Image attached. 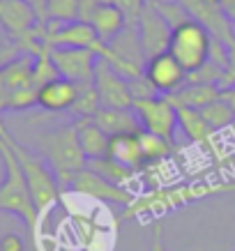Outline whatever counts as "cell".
Wrapping results in <instances>:
<instances>
[{
    "label": "cell",
    "instance_id": "cell-4",
    "mask_svg": "<svg viewBox=\"0 0 235 251\" xmlns=\"http://www.w3.org/2000/svg\"><path fill=\"white\" fill-rule=\"evenodd\" d=\"M9 143L14 148L16 159H19L23 173H26V180H28V187H30L35 207H37L39 217H42V214L49 212L60 201L62 187L58 182V177H55L53 168L49 166V161L39 152H35L32 148H28L23 141H19L12 131H9Z\"/></svg>",
    "mask_w": 235,
    "mask_h": 251
},
{
    "label": "cell",
    "instance_id": "cell-34",
    "mask_svg": "<svg viewBox=\"0 0 235 251\" xmlns=\"http://www.w3.org/2000/svg\"><path fill=\"white\" fill-rule=\"evenodd\" d=\"M231 131H233V134H235V122H233V127H231Z\"/></svg>",
    "mask_w": 235,
    "mask_h": 251
},
{
    "label": "cell",
    "instance_id": "cell-27",
    "mask_svg": "<svg viewBox=\"0 0 235 251\" xmlns=\"http://www.w3.org/2000/svg\"><path fill=\"white\" fill-rule=\"evenodd\" d=\"M21 53H23V51L16 44H0V72L7 67L14 58H19Z\"/></svg>",
    "mask_w": 235,
    "mask_h": 251
},
{
    "label": "cell",
    "instance_id": "cell-28",
    "mask_svg": "<svg viewBox=\"0 0 235 251\" xmlns=\"http://www.w3.org/2000/svg\"><path fill=\"white\" fill-rule=\"evenodd\" d=\"M150 251H166V242H164V224H161V221H155V226H152Z\"/></svg>",
    "mask_w": 235,
    "mask_h": 251
},
{
    "label": "cell",
    "instance_id": "cell-11",
    "mask_svg": "<svg viewBox=\"0 0 235 251\" xmlns=\"http://www.w3.org/2000/svg\"><path fill=\"white\" fill-rule=\"evenodd\" d=\"M187 72L180 62L173 58L171 51H164V53H157L148 58L145 62V78L150 81L159 95H173L187 83Z\"/></svg>",
    "mask_w": 235,
    "mask_h": 251
},
{
    "label": "cell",
    "instance_id": "cell-9",
    "mask_svg": "<svg viewBox=\"0 0 235 251\" xmlns=\"http://www.w3.org/2000/svg\"><path fill=\"white\" fill-rule=\"evenodd\" d=\"M95 90L104 108H134V95L129 90V81L120 76L106 60L99 58L95 69Z\"/></svg>",
    "mask_w": 235,
    "mask_h": 251
},
{
    "label": "cell",
    "instance_id": "cell-29",
    "mask_svg": "<svg viewBox=\"0 0 235 251\" xmlns=\"http://www.w3.org/2000/svg\"><path fill=\"white\" fill-rule=\"evenodd\" d=\"M226 46H228V69H226L224 88H231V85H235V37L231 42H226Z\"/></svg>",
    "mask_w": 235,
    "mask_h": 251
},
{
    "label": "cell",
    "instance_id": "cell-10",
    "mask_svg": "<svg viewBox=\"0 0 235 251\" xmlns=\"http://www.w3.org/2000/svg\"><path fill=\"white\" fill-rule=\"evenodd\" d=\"M136 30H138V37H141V44H143V51L148 58L168 51L173 28H171V23L164 19V14L157 9L155 2L145 5L143 14H141V19H138V23H136Z\"/></svg>",
    "mask_w": 235,
    "mask_h": 251
},
{
    "label": "cell",
    "instance_id": "cell-20",
    "mask_svg": "<svg viewBox=\"0 0 235 251\" xmlns=\"http://www.w3.org/2000/svg\"><path fill=\"white\" fill-rule=\"evenodd\" d=\"M102 108L99 95L95 90V83H81L78 85V97H76L74 106H72V115L74 120L78 118H95Z\"/></svg>",
    "mask_w": 235,
    "mask_h": 251
},
{
    "label": "cell",
    "instance_id": "cell-8",
    "mask_svg": "<svg viewBox=\"0 0 235 251\" xmlns=\"http://www.w3.org/2000/svg\"><path fill=\"white\" fill-rule=\"evenodd\" d=\"M51 60L62 78L74 83H92L95 69H97L99 55L90 49H69V46H55L49 49Z\"/></svg>",
    "mask_w": 235,
    "mask_h": 251
},
{
    "label": "cell",
    "instance_id": "cell-7",
    "mask_svg": "<svg viewBox=\"0 0 235 251\" xmlns=\"http://www.w3.org/2000/svg\"><path fill=\"white\" fill-rule=\"evenodd\" d=\"M69 189L78 194V196L92 198V201H99V203H108V205H120L122 210L129 207L134 203L136 194L129 189V187H118V184L104 180L102 175H97L92 168H85L83 173L76 177Z\"/></svg>",
    "mask_w": 235,
    "mask_h": 251
},
{
    "label": "cell",
    "instance_id": "cell-15",
    "mask_svg": "<svg viewBox=\"0 0 235 251\" xmlns=\"http://www.w3.org/2000/svg\"><path fill=\"white\" fill-rule=\"evenodd\" d=\"M108 136H120V134H141L143 127L138 122V115L134 108H99V113L92 118Z\"/></svg>",
    "mask_w": 235,
    "mask_h": 251
},
{
    "label": "cell",
    "instance_id": "cell-32",
    "mask_svg": "<svg viewBox=\"0 0 235 251\" xmlns=\"http://www.w3.org/2000/svg\"><path fill=\"white\" fill-rule=\"evenodd\" d=\"M221 99H224L228 106L233 108V113H235V85H231V88H224V90H221Z\"/></svg>",
    "mask_w": 235,
    "mask_h": 251
},
{
    "label": "cell",
    "instance_id": "cell-13",
    "mask_svg": "<svg viewBox=\"0 0 235 251\" xmlns=\"http://www.w3.org/2000/svg\"><path fill=\"white\" fill-rule=\"evenodd\" d=\"M76 127V134H78V141H81V148H83L88 161L102 159V157H108V145H111V136L99 127L92 118H78V120H72Z\"/></svg>",
    "mask_w": 235,
    "mask_h": 251
},
{
    "label": "cell",
    "instance_id": "cell-6",
    "mask_svg": "<svg viewBox=\"0 0 235 251\" xmlns=\"http://www.w3.org/2000/svg\"><path fill=\"white\" fill-rule=\"evenodd\" d=\"M134 113L138 115V122H141L143 131L157 134V136L166 138L171 143L175 141V131L180 127L178 125V106L166 95L134 101Z\"/></svg>",
    "mask_w": 235,
    "mask_h": 251
},
{
    "label": "cell",
    "instance_id": "cell-23",
    "mask_svg": "<svg viewBox=\"0 0 235 251\" xmlns=\"http://www.w3.org/2000/svg\"><path fill=\"white\" fill-rule=\"evenodd\" d=\"M55 78H60V74H58V69H55L53 60H51V53L46 49V51L35 55V85H37V90H39L42 85L51 83Z\"/></svg>",
    "mask_w": 235,
    "mask_h": 251
},
{
    "label": "cell",
    "instance_id": "cell-25",
    "mask_svg": "<svg viewBox=\"0 0 235 251\" xmlns=\"http://www.w3.org/2000/svg\"><path fill=\"white\" fill-rule=\"evenodd\" d=\"M129 90L134 95V101H138V99H150V97H157V95H159L157 88H155L145 76L131 78V81H129Z\"/></svg>",
    "mask_w": 235,
    "mask_h": 251
},
{
    "label": "cell",
    "instance_id": "cell-31",
    "mask_svg": "<svg viewBox=\"0 0 235 251\" xmlns=\"http://www.w3.org/2000/svg\"><path fill=\"white\" fill-rule=\"evenodd\" d=\"M26 2L35 9L39 23H46V7H49V0H26Z\"/></svg>",
    "mask_w": 235,
    "mask_h": 251
},
{
    "label": "cell",
    "instance_id": "cell-22",
    "mask_svg": "<svg viewBox=\"0 0 235 251\" xmlns=\"http://www.w3.org/2000/svg\"><path fill=\"white\" fill-rule=\"evenodd\" d=\"M46 21H55V23L81 21V0H49Z\"/></svg>",
    "mask_w": 235,
    "mask_h": 251
},
{
    "label": "cell",
    "instance_id": "cell-21",
    "mask_svg": "<svg viewBox=\"0 0 235 251\" xmlns=\"http://www.w3.org/2000/svg\"><path fill=\"white\" fill-rule=\"evenodd\" d=\"M201 115H203L205 122H208L217 134L224 131V129H231L233 122H235L233 108L228 106L224 99H217V101H212V104H208L205 108H201Z\"/></svg>",
    "mask_w": 235,
    "mask_h": 251
},
{
    "label": "cell",
    "instance_id": "cell-1",
    "mask_svg": "<svg viewBox=\"0 0 235 251\" xmlns=\"http://www.w3.org/2000/svg\"><path fill=\"white\" fill-rule=\"evenodd\" d=\"M235 191V180L228 182H184V184H164L157 189H148L145 194L134 198V203L125 207L122 219H138V221H161L166 214L180 210V207L194 205L198 201L219 196Z\"/></svg>",
    "mask_w": 235,
    "mask_h": 251
},
{
    "label": "cell",
    "instance_id": "cell-12",
    "mask_svg": "<svg viewBox=\"0 0 235 251\" xmlns=\"http://www.w3.org/2000/svg\"><path fill=\"white\" fill-rule=\"evenodd\" d=\"M76 97H78V83L60 76L39 88L37 106H42L49 113H62V111H72Z\"/></svg>",
    "mask_w": 235,
    "mask_h": 251
},
{
    "label": "cell",
    "instance_id": "cell-30",
    "mask_svg": "<svg viewBox=\"0 0 235 251\" xmlns=\"http://www.w3.org/2000/svg\"><path fill=\"white\" fill-rule=\"evenodd\" d=\"M9 106H12V90L7 88L5 78H2V72H0V113L9 111Z\"/></svg>",
    "mask_w": 235,
    "mask_h": 251
},
{
    "label": "cell",
    "instance_id": "cell-17",
    "mask_svg": "<svg viewBox=\"0 0 235 251\" xmlns=\"http://www.w3.org/2000/svg\"><path fill=\"white\" fill-rule=\"evenodd\" d=\"M108 157L118 159L120 164H125L127 168L141 173L145 168V159H143V150H141V141L138 134H120V136L111 138L108 145Z\"/></svg>",
    "mask_w": 235,
    "mask_h": 251
},
{
    "label": "cell",
    "instance_id": "cell-24",
    "mask_svg": "<svg viewBox=\"0 0 235 251\" xmlns=\"http://www.w3.org/2000/svg\"><path fill=\"white\" fill-rule=\"evenodd\" d=\"M113 5L122 9V14L127 16L129 25H136L141 14H143V9H145V0H115Z\"/></svg>",
    "mask_w": 235,
    "mask_h": 251
},
{
    "label": "cell",
    "instance_id": "cell-3",
    "mask_svg": "<svg viewBox=\"0 0 235 251\" xmlns=\"http://www.w3.org/2000/svg\"><path fill=\"white\" fill-rule=\"evenodd\" d=\"M39 154L53 168L62 189H69L72 182L88 168V157L81 148L74 122L44 131L39 136Z\"/></svg>",
    "mask_w": 235,
    "mask_h": 251
},
{
    "label": "cell",
    "instance_id": "cell-19",
    "mask_svg": "<svg viewBox=\"0 0 235 251\" xmlns=\"http://www.w3.org/2000/svg\"><path fill=\"white\" fill-rule=\"evenodd\" d=\"M138 141H141L145 166H148V164H161V161L168 159V157L175 152V145L171 143V141L157 136V134H150V131H141V134H138Z\"/></svg>",
    "mask_w": 235,
    "mask_h": 251
},
{
    "label": "cell",
    "instance_id": "cell-18",
    "mask_svg": "<svg viewBox=\"0 0 235 251\" xmlns=\"http://www.w3.org/2000/svg\"><path fill=\"white\" fill-rule=\"evenodd\" d=\"M88 168H92L97 175H102L104 180L118 184V187H129V184L138 177L136 171L127 168L125 164H120L118 159H113V157H102V159L88 161Z\"/></svg>",
    "mask_w": 235,
    "mask_h": 251
},
{
    "label": "cell",
    "instance_id": "cell-5",
    "mask_svg": "<svg viewBox=\"0 0 235 251\" xmlns=\"http://www.w3.org/2000/svg\"><path fill=\"white\" fill-rule=\"evenodd\" d=\"M212 39V32L208 30L203 23L196 21V19H187V21H182L180 25L173 28L168 51L184 67L187 74H194V72L205 67V62L210 58Z\"/></svg>",
    "mask_w": 235,
    "mask_h": 251
},
{
    "label": "cell",
    "instance_id": "cell-26",
    "mask_svg": "<svg viewBox=\"0 0 235 251\" xmlns=\"http://www.w3.org/2000/svg\"><path fill=\"white\" fill-rule=\"evenodd\" d=\"M0 251H26V242L21 235L7 233V235L0 237Z\"/></svg>",
    "mask_w": 235,
    "mask_h": 251
},
{
    "label": "cell",
    "instance_id": "cell-2",
    "mask_svg": "<svg viewBox=\"0 0 235 251\" xmlns=\"http://www.w3.org/2000/svg\"><path fill=\"white\" fill-rule=\"evenodd\" d=\"M0 161H2V171H5V177L0 182V212H9L19 217L35 233L39 228V212L32 201L26 173L16 159L14 148L9 143V129L2 120H0Z\"/></svg>",
    "mask_w": 235,
    "mask_h": 251
},
{
    "label": "cell",
    "instance_id": "cell-33",
    "mask_svg": "<svg viewBox=\"0 0 235 251\" xmlns=\"http://www.w3.org/2000/svg\"><path fill=\"white\" fill-rule=\"evenodd\" d=\"M97 2H99V5H113L115 0H97Z\"/></svg>",
    "mask_w": 235,
    "mask_h": 251
},
{
    "label": "cell",
    "instance_id": "cell-16",
    "mask_svg": "<svg viewBox=\"0 0 235 251\" xmlns=\"http://www.w3.org/2000/svg\"><path fill=\"white\" fill-rule=\"evenodd\" d=\"M88 23L95 28V32L99 35V39H102L104 44H111V42L129 25L127 16L122 14V9L115 7V5H99Z\"/></svg>",
    "mask_w": 235,
    "mask_h": 251
},
{
    "label": "cell",
    "instance_id": "cell-14",
    "mask_svg": "<svg viewBox=\"0 0 235 251\" xmlns=\"http://www.w3.org/2000/svg\"><path fill=\"white\" fill-rule=\"evenodd\" d=\"M175 106H187V108H205L217 99H221V88L217 83H201V81H187L178 92L166 95Z\"/></svg>",
    "mask_w": 235,
    "mask_h": 251
}]
</instances>
